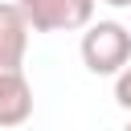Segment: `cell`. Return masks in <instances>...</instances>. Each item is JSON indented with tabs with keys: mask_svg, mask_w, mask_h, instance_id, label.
<instances>
[{
	"mask_svg": "<svg viewBox=\"0 0 131 131\" xmlns=\"http://www.w3.org/2000/svg\"><path fill=\"white\" fill-rule=\"evenodd\" d=\"M127 61H131V29L127 25H119V20L86 25V33H82V66L90 74L111 78Z\"/></svg>",
	"mask_w": 131,
	"mask_h": 131,
	"instance_id": "cell-1",
	"label": "cell"
},
{
	"mask_svg": "<svg viewBox=\"0 0 131 131\" xmlns=\"http://www.w3.org/2000/svg\"><path fill=\"white\" fill-rule=\"evenodd\" d=\"M33 33H74L86 29L98 0H12Z\"/></svg>",
	"mask_w": 131,
	"mask_h": 131,
	"instance_id": "cell-2",
	"label": "cell"
},
{
	"mask_svg": "<svg viewBox=\"0 0 131 131\" xmlns=\"http://www.w3.org/2000/svg\"><path fill=\"white\" fill-rule=\"evenodd\" d=\"M33 115V86L25 70H0V127H20Z\"/></svg>",
	"mask_w": 131,
	"mask_h": 131,
	"instance_id": "cell-3",
	"label": "cell"
},
{
	"mask_svg": "<svg viewBox=\"0 0 131 131\" xmlns=\"http://www.w3.org/2000/svg\"><path fill=\"white\" fill-rule=\"evenodd\" d=\"M29 20L25 12L8 0L0 4V70H20L25 61V49H29Z\"/></svg>",
	"mask_w": 131,
	"mask_h": 131,
	"instance_id": "cell-4",
	"label": "cell"
},
{
	"mask_svg": "<svg viewBox=\"0 0 131 131\" xmlns=\"http://www.w3.org/2000/svg\"><path fill=\"white\" fill-rule=\"evenodd\" d=\"M115 102H119L123 111H131V61L115 74Z\"/></svg>",
	"mask_w": 131,
	"mask_h": 131,
	"instance_id": "cell-5",
	"label": "cell"
},
{
	"mask_svg": "<svg viewBox=\"0 0 131 131\" xmlns=\"http://www.w3.org/2000/svg\"><path fill=\"white\" fill-rule=\"evenodd\" d=\"M98 4H106V8H131V0H98Z\"/></svg>",
	"mask_w": 131,
	"mask_h": 131,
	"instance_id": "cell-6",
	"label": "cell"
},
{
	"mask_svg": "<svg viewBox=\"0 0 131 131\" xmlns=\"http://www.w3.org/2000/svg\"><path fill=\"white\" fill-rule=\"evenodd\" d=\"M123 131H131V123H127V127H123Z\"/></svg>",
	"mask_w": 131,
	"mask_h": 131,
	"instance_id": "cell-7",
	"label": "cell"
}]
</instances>
